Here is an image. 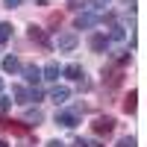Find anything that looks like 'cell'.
I'll list each match as a JSON object with an SVG mask.
<instances>
[{
	"label": "cell",
	"instance_id": "22",
	"mask_svg": "<svg viewBox=\"0 0 147 147\" xmlns=\"http://www.w3.org/2000/svg\"><path fill=\"white\" fill-rule=\"evenodd\" d=\"M71 147H88V141H85V138H74V144Z\"/></svg>",
	"mask_w": 147,
	"mask_h": 147
},
{
	"label": "cell",
	"instance_id": "24",
	"mask_svg": "<svg viewBox=\"0 0 147 147\" xmlns=\"http://www.w3.org/2000/svg\"><path fill=\"white\" fill-rule=\"evenodd\" d=\"M0 147H9V144H6V141H3V138H0Z\"/></svg>",
	"mask_w": 147,
	"mask_h": 147
},
{
	"label": "cell",
	"instance_id": "26",
	"mask_svg": "<svg viewBox=\"0 0 147 147\" xmlns=\"http://www.w3.org/2000/svg\"><path fill=\"white\" fill-rule=\"evenodd\" d=\"M127 3H129V6H132V3H136V0H127Z\"/></svg>",
	"mask_w": 147,
	"mask_h": 147
},
{
	"label": "cell",
	"instance_id": "14",
	"mask_svg": "<svg viewBox=\"0 0 147 147\" xmlns=\"http://www.w3.org/2000/svg\"><path fill=\"white\" fill-rule=\"evenodd\" d=\"M106 38H112V41H124V38H127V30H124V27H118V24H115V27L109 30V35H106Z\"/></svg>",
	"mask_w": 147,
	"mask_h": 147
},
{
	"label": "cell",
	"instance_id": "11",
	"mask_svg": "<svg viewBox=\"0 0 147 147\" xmlns=\"http://www.w3.org/2000/svg\"><path fill=\"white\" fill-rule=\"evenodd\" d=\"M136 100H138V91H129L124 97V103H121V109H124L127 115H132V112H136Z\"/></svg>",
	"mask_w": 147,
	"mask_h": 147
},
{
	"label": "cell",
	"instance_id": "9",
	"mask_svg": "<svg viewBox=\"0 0 147 147\" xmlns=\"http://www.w3.org/2000/svg\"><path fill=\"white\" fill-rule=\"evenodd\" d=\"M62 74H65L68 80H74V82H80V80L85 77V71H82V65H80V62H71V65H68Z\"/></svg>",
	"mask_w": 147,
	"mask_h": 147
},
{
	"label": "cell",
	"instance_id": "18",
	"mask_svg": "<svg viewBox=\"0 0 147 147\" xmlns=\"http://www.w3.org/2000/svg\"><path fill=\"white\" fill-rule=\"evenodd\" d=\"M12 109V97H0V115H6Z\"/></svg>",
	"mask_w": 147,
	"mask_h": 147
},
{
	"label": "cell",
	"instance_id": "2",
	"mask_svg": "<svg viewBox=\"0 0 147 147\" xmlns=\"http://www.w3.org/2000/svg\"><path fill=\"white\" fill-rule=\"evenodd\" d=\"M91 129L97 132V136H109V132L115 129V118H109V115H100V118H94Z\"/></svg>",
	"mask_w": 147,
	"mask_h": 147
},
{
	"label": "cell",
	"instance_id": "4",
	"mask_svg": "<svg viewBox=\"0 0 147 147\" xmlns=\"http://www.w3.org/2000/svg\"><path fill=\"white\" fill-rule=\"evenodd\" d=\"M88 47L94 53H106V47H109V38H106V32H94L91 38H88Z\"/></svg>",
	"mask_w": 147,
	"mask_h": 147
},
{
	"label": "cell",
	"instance_id": "16",
	"mask_svg": "<svg viewBox=\"0 0 147 147\" xmlns=\"http://www.w3.org/2000/svg\"><path fill=\"white\" fill-rule=\"evenodd\" d=\"M12 38V24H0V44H6Z\"/></svg>",
	"mask_w": 147,
	"mask_h": 147
},
{
	"label": "cell",
	"instance_id": "15",
	"mask_svg": "<svg viewBox=\"0 0 147 147\" xmlns=\"http://www.w3.org/2000/svg\"><path fill=\"white\" fill-rule=\"evenodd\" d=\"M30 38H32V41H38V44H47V35H44L41 27H30Z\"/></svg>",
	"mask_w": 147,
	"mask_h": 147
},
{
	"label": "cell",
	"instance_id": "6",
	"mask_svg": "<svg viewBox=\"0 0 147 147\" xmlns=\"http://www.w3.org/2000/svg\"><path fill=\"white\" fill-rule=\"evenodd\" d=\"M68 97H71V88H68V85H56V88H50V100H53L56 106L68 103Z\"/></svg>",
	"mask_w": 147,
	"mask_h": 147
},
{
	"label": "cell",
	"instance_id": "20",
	"mask_svg": "<svg viewBox=\"0 0 147 147\" xmlns=\"http://www.w3.org/2000/svg\"><path fill=\"white\" fill-rule=\"evenodd\" d=\"M3 3H6V9H18V6L24 3V0H3Z\"/></svg>",
	"mask_w": 147,
	"mask_h": 147
},
{
	"label": "cell",
	"instance_id": "3",
	"mask_svg": "<svg viewBox=\"0 0 147 147\" xmlns=\"http://www.w3.org/2000/svg\"><path fill=\"white\" fill-rule=\"evenodd\" d=\"M59 50H65V53H71L74 47L80 44V38H77V32H59Z\"/></svg>",
	"mask_w": 147,
	"mask_h": 147
},
{
	"label": "cell",
	"instance_id": "17",
	"mask_svg": "<svg viewBox=\"0 0 147 147\" xmlns=\"http://www.w3.org/2000/svg\"><path fill=\"white\" fill-rule=\"evenodd\" d=\"M3 127H6V129H12V132H18V136H24V132H27V129L18 124V121H3Z\"/></svg>",
	"mask_w": 147,
	"mask_h": 147
},
{
	"label": "cell",
	"instance_id": "5",
	"mask_svg": "<svg viewBox=\"0 0 147 147\" xmlns=\"http://www.w3.org/2000/svg\"><path fill=\"white\" fill-rule=\"evenodd\" d=\"M97 21H100V18H97L94 12H82V15H77V24H74V27H77V30H91Z\"/></svg>",
	"mask_w": 147,
	"mask_h": 147
},
{
	"label": "cell",
	"instance_id": "12",
	"mask_svg": "<svg viewBox=\"0 0 147 147\" xmlns=\"http://www.w3.org/2000/svg\"><path fill=\"white\" fill-rule=\"evenodd\" d=\"M41 121H44V112H41V109H27L24 124H41Z\"/></svg>",
	"mask_w": 147,
	"mask_h": 147
},
{
	"label": "cell",
	"instance_id": "19",
	"mask_svg": "<svg viewBox=\"0 0 147 147\" xmlns=\"http://www.w3.org/2000/svg\"><path fill=\"white\" fill-rule=\"evenodd\" d=\"M115 147H136V138H132V136H124V138H121Z\"/></svg>",
	"mask_w": 147,
	"mask_h": 147
},
{
	"label": "cell",
	"instance_id": "8",
	"mask_svg": "<svg viewBox=\"0 0 147 147\" xmlns=\"http://www.w3.org/2000/svg\"><path fill=\"white\" fill-rule=\"evenodd\" d=\"M24 77H27L30 85H38L41 82V68L38 65H24Z\"/></svg>",
	"mask_w": 147,
	"mask_h": 147
},
{
	"label": "cell",
	"instance_id": "7",
	"mask_svg": "<svg viewBox=\"0 0 147 147\" xmlns=\"http://www.w3.org/2000/svg\"><path fill=\"white\" fill-rule=\"evenodd\" d=\"M59 74H62L59 62H47V65H44V71H41V80H47V82H56V80H59Z\"/></svg>",
	"mask_w": 147,
	"mask_h": 147
},
{
	"label": "cell",
	"instance_id": "23",
	"mask_svg": "<svg viewBox=\"0 0 147 147\" xmlns=\"http://www.w3.org/2000/svg\"><path fill=\"white\" fill-rule=\"evenodd\" d=\"M44 147H65V144H62V141H56V138H53V141H47Z\"/></svg>",
	"mask_w": 147,
	"mask_h": 147
},
{
	"label": "cell",
	"instance_id": "21",
	"mask_svg": "<svg viewBox=\"0 0 147 147\" xmlns=\"http://www.w3.org/2000/svg\"><path fill=\"white\" fill-rule=\"evenodd\" d=\"M41 97H44V94H41L38 88H32V91H30V100H35V103H38V100H41Z\"/></svg>",
	"mask_w": 147,
	"mask_h": 147
},
{
	"label": "cell",
	"instance_id": "13",
	"mask_svg": "<svg viewBox=\"0 0 147 147\" xmlns=\"http://www.w3.org/2000/svg\"><path fill=\"white\" fill-rule=\"evenodd\" d=\"M3 71H6V74L21 71V59H18V56H6V59H3Z\"/></svg>",
	"mask_w": 147,
	"mask_h": 147
},
{
	"label": "cell",
	"instance_id": "25",
	"mask_svg": "<svg viewBox=\"0 0 147 147\" xmlns=\"http://www.w3.org/2000/svg\"><path fill=\"white\" fill-rule=\"evenodd\" d=\"M0 91H3V77H0Z\"/></svg>",
	"mask_w": 147,
	"mask_h": 147
},
{
	"label": "cell",
	"instance_id": "10",
	"mask_svg": "<svg viewBox=\"0 0 147 147\" xmlns=\"http://www.w3.org/2000/svg\"><path fill=\"white\" fill-rule=\"evenodd\" d=\"M12 97H15L12 103H30V91L24 85H12Z\"/></svg>",
	"mask_w": 147,
	"mask_h": 147
},
{
	"label": "cell",
	"instance_id": "1",
	"mask_svg": "<svg viewBox=\"0 0 147 147\" xmlns=\"http://www.w3.org/2000/svg\"><path fill=\"white\" fill-rule=\"evenodd\" d=\"M56 124L65 127V129H74L80 124V112L77 109H62V112H56Z\"/></svg>",
	"mask_w": 147,
	"mask_h": 147
}]
</instances>
